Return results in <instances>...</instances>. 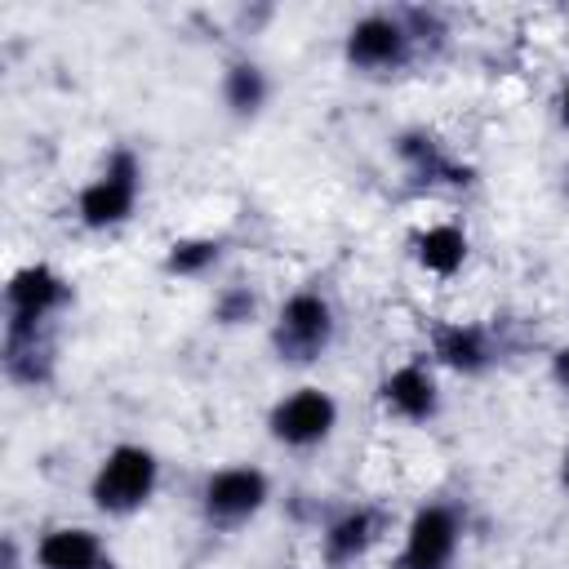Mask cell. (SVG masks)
<instances>
[{
  "label": "cell",
  "mask_w": 569,
  "mask_h": 569,
  "mask_svg": "<svg viewBox=\"0 0 569 569\" xmlns=\"http://www.w3.org/2000/svg\"><path fill=\"white\" fill-rule=\"evenodd\" d=\"M151 489H156V458H151V449H142V445H116L102 458L89 493H93V502L102 511L129 516V511H138L151 498Z\"/></svg>",
  "instance_id": "1"
},
{
  "label": "cell",
  "mask_w": 569,
  "mask_h": 569,
  "mask_svg": "<svg viewBox=\"0 0 569 569\" xmlns=\"http://www.w3.org/2000/svg\"><path fill=\"white\" fill-rule=\"evenodd\" d=\"M333 338V311L320 293L302 289L293 293L284 307H280V320H276V351L293 365H307L316 360Z\"/></svg>",
  "instance_id": "2"
},
{
  "label": "cell",
  "mask_w": 569,
  "mask_h": 569,
  "mask_svg": "<svg viewBox=\"0 0 569 569\" xmlns=\"http://www.w3.org/2000/svg\"><path fill=\"white\" fill-rule=\"evenodd\" d=\"M133 200H138V160L129 151H116L107 160V169L80 191V222L102 231V227H116L133 213Z\"/></svg>",
  "instance_id": "3"
},
{
  "label": "cell",
  "mask_w": 569,
  "mask_h": 569,
  "mask_svg": "<svg viewBox=\"0 0 569 569\" xmlns=\"http://www.w3.org/2000/svg\"><path fill=\"white\" fill-rule=\"evenodd\" d=\"M338 422V405L320 387H298L271 409V436L289 449H311L320 445Z\"/></svg>",
  "instance_id": "4"
},
{
  "label": "cell",
  "mask_w": 569,
  "mask_h": 569,
  "mask_svg": "<svg viewBox=\"0 0 569 569\" xmlns=\"http://www.w3.org/2000/svg\"><path fill=\"white\" fill-rule=\"evenodd\" d=\"M453 551H458V516L449 507L431 502L409 520L396 569H449Z\"/></svg>",
  "instance_id": "5"
},
{
  "label": "cell",
  "mask_w": 569,
  "mask_h": 569,
  "mask_svg": "<svg viewBox=\"0 0 569 569\" xmlns=\"http://www.w3.org/2000/svg\"><path fill=\"white\" fill-rule=\"evenodd\" d=\"M267 502V476L253 467H222L204 480V511L218 525H240Z\"/></svg>",
  "instance_id": "6"
},
{
  "label": "cell",
  "mask_w": 569,
  "mask_h": 569,
  "mask_svg": "<svg viewBox=\"0 0 569 569\" xmlns=\"http://www.w3.org/2000/svg\"><path fill=\"white\" fill-rule=\"evenodd\" d=\"M405 53H409V31L387 13L360 18L347 36V62L360 71H391L405 62Z\"/></svg>",
  "instance_id": "7"
},
{
  "label": "cell",
  "mask_w": 569,
  "mask_h": 569,
  "mask_svg": "<svg viewBox=\"0 0 569 569\" xmlns=\"http://www.w3.org/2000/svg\"><path fill=\"white\" fill-rule=\"evenodd\" d=\"M4 298H9V320H22V325H40L49 311H58L62 302H67V284L49 271V267H22V271H13V280H9V289H4Z\"/></svg>",
  "instance_id": "8"
},
{
  "label": "cell",
  "mask_w": 569,
  "mask_h": 569,
  "mask_svg": "<svg viewBox=\"0 0 569 569\" xmlns=\"http://www.w3.org/2000/svg\"><path fill=\"white\" fill-rule=\"evenodd\" d=\"M40 569H111L102 542L89 529H49L36 547Z\"/></svg>",
  "instance_id": "9"
},
{
  "label": "cell",
  "mask_w": 569,
  "mask_h": 569,
  "mask_svg": "<svg viewBox=\"0 0 569 569\" xmlns=\"http://www.w3.org/2000/svg\"><path fill=\"white\" fill-rule=\"evenodd\" d=\"M382 400L391 413L409 418V422H422L436 413V382L422 365H400L387 382H382Z\"/></svg>",
  "instance_id": "10"
},
{
  "label": "cell",
  "mask_w": 569,
  "mask_h": 569,
  "mask_svg": "<svg viewBox=\"0 0 569 569\" xmlns=\"http://www.w3.org/2000/svg\"><path fill=\"white\" fill-rule=\"evenodd\" d=\"M436 356L458 373H480V369H489L493 347H489V333L476 325H445L436 333Z\"/></svg>",
  "instance_id": "11"
},
{
  "label": "cell",
  "mask_w": 569,
  "mask_h": 569,
  "mask_svg": "<svg viewBox=\"0 0 569 569\" xmlns=\"http://www.w3.org/2000/svg\"><path fill=\"white\" fill-rule=\"evenodd\" d=\"M4 369H9V378H18V382H44V373H49V347L40 342V325L9 320Z\"/></svg>",
  "instance_id": "12"
},
{
  "label": "cell",
  "mask_w": 569,
  "mask_h": 569,
  "mask_svg": "<svg viewBox=\"0 0 569 569\" xmlns=\"http://www.w3.org/2000/svg\"><path fill=\"white\" fill-rule=\"evenodd\" d=\"M373 533H378V520H373V511H347V516H338L329 529H325V560L333 565V569H342V565H351V560H360L365 551H369V542H373Z\"/></svg>",
  "instance_id": "13"
},
{
  "label": "cell",
  "mask_w": 569,
  "mask_h": 569,
  "mask_svg": "<svg viewBox=\"0 0 569 569\" xmlns=\"http://www.w3.org/2000/svg\"><path fill=\"white\" fill-rule=\"evenodd\" d=\"M413 244H418V262L427 271H436V276H453L462 267V258H467V236L458 227H449V222L427 227Z\"/></svg>",
  "instance_id": "14"
},
{
  "label": "cell",
  "mask_w": 569,
  "mask_h": 569,
  "mask_svg": "<svg viewBox=\"0 0 569 569\" xmlns=\"http://www.w3.org/2000/svg\"><path fill=\"white\" fill-rule=\"evenodd\" d=\"M222 98L236 116H253L267 102V76L253 62H231L227 76H222Z\"/></svg>",
  "instance_id": "15"
},
{
  "label": "cell",
  "mask_w": 569,
  "mask_h": 569,
  "mask_svg": "<svg viewBox=\"0 0 569 569\" xmlns=\"http://www.w3.org/2000/svg\"><path fill=\"white\" fill-rule=\"evenodd\" d=\"M218 253H222L218 240H178V244L169 249L164 267L178 271V276H200L209 262H218Z\"/></svg>",
  "instance_id": "16"
},
{
  "label": "cell",
  "mask_w": 569,
  "mask_h": 569,
  "mask_svg": "<svg viewBox=\"0 0 569 569\" xmlns=\"http://www.w3.org/2000/svg\"><path fill=\"white\" fill-rule=\"evenodd\" d=\"M253 316V298L244 293V289H236V293H227L222 302H218V320L222 325H236V320H249Z\"/></svg>",
  "instance_id": "17"
},
{
  "label": "cell",
  "mask_w": 569,
  "mask_h": 569,
  "mask_svg": "<svg viewBox=\"0 0 569 569\" xmlns=\"http://www.w3.org/2000/svg\"><path fill=\"white\" fill-rule=\"evenodd\" d=\"M551 373H556V382H560V387H569V347H565V351H556Z\"/></svg>",
  "instance_id": "18"
},
{
  "label": "cell",
  "mask_w": 569,
  "mask_h": 569,
  "mask_svg": "<svg viewBox=\"0 0 569 569\" xmlns=\"http://www.w3.org/2000/svg\"><path fill=\"white\" fill-rule=\"evenodd\" d=\"M560 120H565V124H569V84H565V89H560Z\"/></svg>",
  "instance_id": "19"
}]
</instances>
